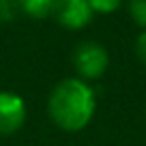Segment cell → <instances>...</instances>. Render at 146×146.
Wrapping results in <instances>:
<instances>
[{"mask_svg": "<svg viewBox=\"0 0 146 146\" xmlns=\"http://www.w3.org/2000/svg\"><path fill=\"white\" fill-rule=\"evenodd\" d=\"M97 112V92L80 78H64L47 97V114L52 123L67 133H78L90 125Z\"/></svg>", "mask_w": 146, "mask_h": 146, "instance_id": "1", "label": "cell"}, {"mask_svg": "<svg viewBox=\"0 0 146 146\" xmlns=\"http://www.w3.org/2000/svg\"><path fill=\"white\" fill-rule=\"evenodd\" d=\"M73 69L75 78L84 82H92L105 75L110 67V54L101 43L97 41H82L73 50Z\"/></svg>", "mask_w": 146, "mask_h": 146, "instance_id": "2", "label": "cell"}, {"mask_svg": "<svg viewBox=\"0 0 146 146\" xmlns=\"http://www.w3.org/2000/svg\"><path fill=\"white\" fill-rule=\"evenodd\" d=\"M19 2H22V0H17V5H19Z\"/></svg>", "mask_w": 146, "mask_h": 146, "instance_id": "10", "label": "cell"}, {"mask_svg": "<svg viewBox=\"0 0 146 146\" xmlns=\"http://www.w3.org/2000/svg\"><path fill=\"white\" fill-rule=\"evenodd\" d=\"M19 11L17 0H0V22H11L15 19Z\"/></svg>", "mask_w": 146, "mask_h": 146, "instance_id": "8", "label": "cell"}, {"mask_svg": "<svg viewBox=\"0 0 146 146\" xmlns=\"http://www.w3.org/2000/svg\"><path fill=\"white\" fill-rule=\"evenodd\" d=\"M123 2H125V0H88L90 9L95 11V13H103V15L118 11Z\"/></svg>", "mask_w": 146, "mask_h": 146, "instance_id": "7", "label": "cell"}, {"mask_svg": "<svg viewBox=\"0 0 146 146\" xmlns=\"http://www.w3.org/2000/svg\"><path fill=\"white\" fill-rule=\"evenodd\" d=\"M127 9L133 22L146 30V0H127Z\"/></svg>", "mask_w": 146, "mask_h": 146, "instance_id": "6", "label": "cell"}, {"mask_svg": "<svg viewBox=\"0 0 146 146\" xmlns=\"http://www.w3.org/2000/svg\"><path fill=\"white\" fill-rule=\"evenodd\" d=\"M95 11L88 0H54L52 17L67 30H82L92 22Z\"/></svg>", "mask_w": 146, "mask_h": 146, "instance_id": "4", "label": "cell"}, {"mask_svg": "<svg viewBox=\"0 0 146 146\" xmlns=\"http://www.w3.org/2000/svg\"><path fill=\"white\" fill-rule=\"evenodd\" d=\"M28 108L22 95L13 90H0V137H9L24 127Z\"/></svg>", "mask_w": 146, "mask_h": 146, "instance_id": "3", "label": "cell"}, {"mask_svg": "<svg viewBox=\"0 0 146 146\" xmlns=\"http://www.w3.org/2000/svg\"><path fill=\"white\" fill-rule=\"evenodd\" d=\"M133 52H135V58L142 67L146 69V30H140V35L135 36V43H133Z\"/></svg>", "mask_w": 146, "mask_h": 146, "instance_id": "9", "label": "cell"}, {"mask_svg": "<svg viewBox=\"0 0 146 146\" xmlns=\"http://www.w3.org/2000/svg\"><path fill=\"white\" fill-rule=\"evenodd\" d=\"M19 11L35 19L50 17L54 11V0H22L19 2Z\"/></svg>", "mask_w": 146, "mask_h": 146, "instance_id": "5", "label": "cell"}]
</instances>
